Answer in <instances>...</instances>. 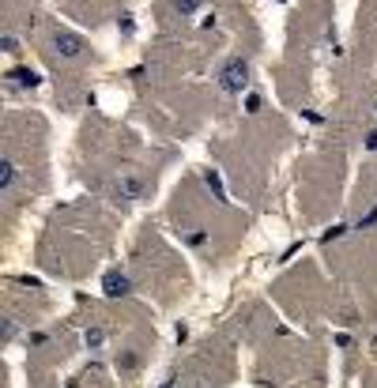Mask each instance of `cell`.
I'll return each mask as SVG.
<instances>
[{
  "label": "cell",
  "instance_id": "6da1fadb",
  "mask_svg": "<svg viewBox=\"0 0 377 388\" xmlns=\"http://www.w3.org/2000/svg\"><path fill=\"white\" fill-rule=\"evenodd\" d=\"M219 87L227 94H242L245 87H249V61H242V57H230L227 64H223L219 72Z\"/></svg>",
  "mask_w": 377,
  "mask_h": 388
},
{
  "label": "cell",
  "instance_id": "7a4b0ae2",
  "mask_svg": "<svg viewBox=\"0 0 377 388\" xmlns=\"http://www.w3.org/2000/svg\"><path fill=\"white\" fill-rule=\"evenodd\" d=\"M102 290H106V298H125L128 290V276L125 272H106V279H102Z\"/></svg>",
  "mask_w": 377,
  "mask_h": 388
},
{
  "label": "cell",
  "instance_id": "3957f363",
  "mask_svg": "<svg viewBox=\"0 0 377 388\" xmlns=\"http://www.w3.org/2000/svg\"><path fill=\"white\" fill-rule=\"evenodd\" d=\"M15 181H19V166L4 159L0 163V196H15Z\"/></svg>",
  "mask_w": 377,
  "mask_h": 388
},
{
  "label": "cell",
  "instance_id": "277c9868",
  "mask_svg": "<svg viewBox=\"0 0 377 388\" xmlns=\"http://www.w3.org/2000/svg\"><path fill=\"white\" fill-rule=\"evenodd\" d=\"M53 45H57L61 57H79V53H83V38H79V34H68V30H61V34L53 38Z\"/></svg>",
  "mask_w": 377,
  "mask_h": 388
},
{
  "label": "cell",
  "instance_id": "5b68a950",
  "mask_svg": "<svg viewBox=\"0 0 377 388\" xmlns=\"http://www.w3.org/2000/svg\"><path fill=\"white\" fill-rule=\"evenodd\" d=\"M38 83H42V76L30 72V68H12L8 72V87H38Z\"/></svg>",
  "mask_w": 377,
  "mask_h": 388
},
{
  "label": "cell",
  "instance_id": "8992f818",
  "mask_svg": "<svg viewBox=\"0 0 377 388\" xmlns=\"http://www.w3.org/2000/svg\"><path fill=\"white\" fill-rule=\"evenodd\" d=\"M204 181H207V189H212L219 200H227V192H223V181H219V174H215V170H207V174H204Z\"/></svg>",
  "mask_w": 377,
  "mask_h": 388
},
{
  "label": "cell",
  "instance_id": "52a82bcc",
  "mask_svg": "<svg viewBox=\"0 0 377 388\" xmlns=\"http://www.w3.org/2000/svg\"><path fill=\"white\" fill-rule=\"evenodd\" d=\"M174 8H178L181 15H196L200 8H204V0H174Z\"/></svg>",
  "mask_w": 377,
  "mask_h": 388
},
{
  "label": "cell",
  "instance_id": "ba28073f",
  "mask_svg": "<svg viewBox=\"0 0 377 388\" xmlns=\"http://www.w3.org/2000/svg\"><path fill=\"white\" fill-rule=\"evenodd\" d=\"M87 347H91V351H99L102 343H106V332H102V328H87Z\"/></svg>",
  "mask_w": 377,
  "mask_h": 388
},
{
  "label": "cell",
  "instance_id": "9c48e42d",
  "mask_svg": "<svg viewBox=\"0 0 377 388\" xmlns=\"http://www.w3.org/2000/svg\"><path fill=\"white\" fill-rule=\"evenodd\" d=\"M0 45H4V53H19V38L15 34H4V42Z\"/></svg>",
  "mask_w": 377,
  "mask_h": 388
},
{
  "label": "cell",
  "instance_id": "30bf717a",
  "mask_svg": "<svg viewBox=\"0 0 377 388\" xmlns=\"http://www.w3.org/2000/svg\"><path fill=\"white\" fill-rule=\"evenodd\" d=\"M140 189H143L140 181H121V192H128V200H132V196H140Z\"/></svg>",
  "mask_w": 377,
  "mask_h": 388
},
{
  "label": "cell",
  "instance_id": "8fae6325",
  "mask_svg": "<svg viewBox=\"0 0 377 388\" xmlns=\"http://www.w3.org/2000/svg\"><path fill=\"white\" fill-rule=\"evenodd\" d=\"M366 151H377V125L366 132Z\"/></svg>",
  "mask_w": 377,
  "mask_h": 388
},
{
  "label": "cell",
  "instance_id": "7c38bea8",
  "mask_svg": "<svg viewBox=\"0 0 377 388\" xmlns=\"http://www.w3.org/2000/svg\"><path fill=\"white\" fill-rule=\"evenodd\" d=\"M4 339H8V343H12V339H15V320H12V317L4 320Z\"/></svg>",
  "mask_w": 377,
  "mask_h": 388
},
{
  "label": "cell",
  "instance_id": "4fadbf2b",
  "mask_svg": "<svg viewBox=\"0 0 377 388\" xmlns=\"http://www.w3.org/2000/svg\"><path fill=\"white\" fill-rule=\"evenodd\" d=\"M245 110L256 113V110H261V99H256V94H249V99H245Z\"/></svg>",
  "mask_w": 377,
  "mask_h": 388
},
{
  "label": "cell",
  "instance_id": "5bb4252c",
  "mask_svg": "<svg viewBox=\"0 0 377 388\" xmlns=\"http://www.w3.org/2000/svg\"><path fill=\"white\" fill-rule=\"evenodd\" d=\"M374 223H377V207H374L370 215H363V219H358V226H374Z\"/></svg>",
  "mask_w": 377,
  "mask_h": 388
},
{
  "label": "cell",
  "instance_id": "9a60e30c",
  "mask_svg": "<svg viewBox=\"0 0 377 388\" xmlns=\"http://www.w3.org/2000/svg\"><path fill=\"white\" fill-rule=\"evenodd\" d=\"M374 113H377V102H374Z\"/></svg>",
  "mask_w": 377,
  "mask_h": 388
}]
</instances>
